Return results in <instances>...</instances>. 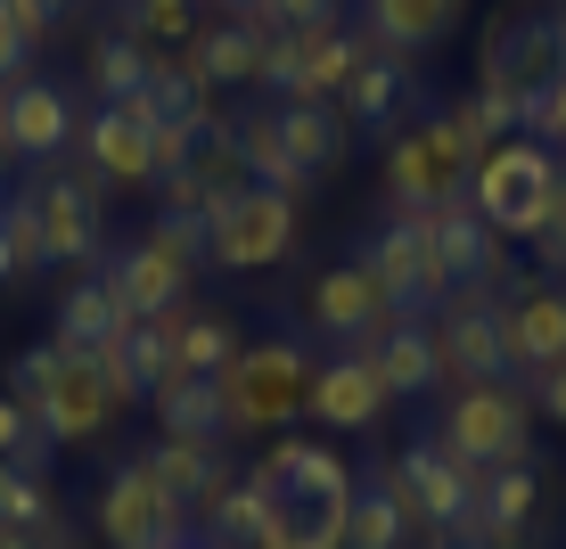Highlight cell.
Wrapping results in <instances>:
<instances>
[{"label": "cell", "instance_id": "1", "mask_svg": "<svg viewBox=\"0 0 566 549\" xmlns=\"http://www.w3.org/2000/svg\"><path fill=\"white\" fill-rule=\"evenodd\" d=\"M255 476L271 484V517L255 549H345V517H354V467L337 460L328 443L280 435L263 451Z\"/></svg>", "mask_w": 566, "mask_h": 549}, {"label": "cell", "instance_id": "2", "mask_svg": "<svg viewBox=\"0 0 566 549\" xmlns=\"http://www.w3.org/2000/svg\"><path fill=\"white\" fill-rule=\"evenodd\" d=\"M312 352L296 337H263L239 345V361L222 369V402H230V435H296V410L312 402Z\"/></svg>", "mask_w": 566, "mask_h": 549}, {"label": "cell", "instance_id": "3", "mask_svg": "<svg viewBox=\"0 0 566 549\" xmlns=\"http://www.w3.org/2000/svg\"><path fill=\"white\" fill-rule=\"evenodd\" d=\"M551 181H558V148L542 140H501L493 156H476V172H468V205L484 213V230H493L501 246H534L542 213H551Z\"/></svg>", "mask_w": 566, "mask_h": 549}, {"label": "cell", "instance_id": "4", "mask_svg": "<svg viewBox=\"0 0 566 549\" xmlns=\"http://www.w3.org/2000/svg\"><path fill=\"white\" fill-rule=\"evenodd\" d=\"M436 443L452 451L460 467H476V476L517 467L525 451H534V394H517V386H452Z\"/></svg>", "mask_w": 566, "mask_h": 549}, {"label": "cell", "instance_id": "5", "mask_svg": "<svg viewBox=\"0 0 566 549\" xmlns=\"http://www.w3.org/2000/svg\"><path fill=\"white\" fill-rule=\"evenodd\" d=\"M551 9L558 0H510L493 9L476 42V91H501V99H542L558 83V33H551Z\"/></svg>", "mask_w": 566, "mask_h": 549}, {"label": "cell", "instance_id": "6", "mask_svg": "<svg viewBox=\"0 0 566 549\" xmlns=\"http://www.w3.org/2000/svg\"><path fill=\"white\" fill-rule=\"evenodd\" d=\"M378 50L369 33H354L337 17V25H304V33H280V42L263 50V74L255 83L271 91V107H304V99H345V83H354V66Z\"/></svg>", "mask_w": 566, "mask_h": 549}, {"label": "cell", "instance_id": "7", "mask_svg": "<svg viewBox=\"0 0 566 549\" xmlns=\"http://www.w3.org/2000/svg\"><path fill=\"white\" fill-rule=\"evenodd\" d=\"M468 172H476V156L460 148V131L443 115H419V124H402L386 140V198H395V213H436V205L468 198Z\"/></svg>", "mask_w": 566, "mask_h": 549}, {"label": "cell", "instance_id": "8", "mask_svg": "<svg viewBox=\"0 0 566 549\" xmlns=\"http://www.w3.org/2000/svg\"><path fill=\"white\" fill-rule=\"evenodd\" d=\"M386 476H395V493H402V508H411V525H427V534L436 541H452L468 517H476V493H484V476L476 467H460L452 451H443L436 435H411L395 451V467H386Z\"/></svg>", "mask_w": 566, "mask_h": 549}, {"label": "cell", "instance_id": "9", "mask_svg": "<svg viewBox=\"0 0 566 549\" xmlns=\"http://www.w3.org/2000/svg\"><path fill=\"white\" fill-rule=\"evenodd\" d=\"M206 230H213L206 239L213 271H271V263L296 254V198H280V189H239Z\"/></svg>", "mask_w": 566, "mask_h": 549}, {"label": "cell", "instance_id": "10", "mask_svg": "<svg viewBox=\"0 0 566 549\" xmlns=\"http://www.w3.org/2000/svg\"><path fill=\"white\" fill-rule=\"evenodd\" d=\"M436 352H443V386H510V337H501V304L484 287H460L452 304L436 312Z\"/></svg>", "mask_w": 566, "mask_h": 549}, {"label": "cell", "instance_id": "11", "mask_svg": "<svg viewBox=\"0 0 566 549\" xmlns=\"http://www.w3.org/2000/svg\"><path fill=\"white\" fill-rule=\"evenodd\" d=\"M99 541L107 549H181V541H198V525L181 517V508H172L165 493H156V476L140 460H124L107 476V493H99Z\"/></svg>", "mask_w": 566, "mask_h": 549}, {"label": "cell", "instance_id": "12", "mask_svg": "<svg viewBox=\"0 0 566 549\" xmlns=\"http://www.w3.org/2000/svg\"><path fill=\"white\" fill-rule=\"evenodd\" d=\"M304 312H312V328H321V337H337L345 352H369L386 328L402 320L395 296L378 287V271H369V263H328L321 279H312V304H304Z\"/></svg>", "mask_w": 566, "mask_h": 549}, {"label": "cell", "instance_id": "13", "mask_svg": "<svg viewBox=\"0 0 566 549\" xmlns=\"http://www.w3.org/2000/svg\"><path fill=\"white\" fill-rule=\"evenodd\" d=\"M361 263L378 271V287L395 296V312H443L452 304V279L436 271V246H427V213H386Z\"/></svg>", "mask_w": 566, "mask_h": 549}, {"label": "cell", "instance_id": "14", "mask_svg": "<svg viewBox=\"0 0 566 549\" xmlns=\"http://www.w3.org/2000/svg\"><path fill=\"white\" fill-rule=\"evenodd\" d=\"M74 140H83V115H74L66 83L25 74V83L0 91V148H9L17 165H50V156H66Z\"/></svg>", "mask_w": 566, "mask_h": 549}, {"label": "cell", "instance_id": "15", "mask_svg": "<svg viewBox=\"0 0 566 549\" xmlns=\"http://www.w3.org/2000/svg\"><path fill=\"white\" fill-rule=\"evenodd\" d=\"M33 213H42L50 263L91 271L107 254V213H99V181H91V172H50V181H33Z\"/></svg>", "mask_w": 566, "mask_h": 549}, {"label": "cell", "instance_id": "16", "mask_svg": "<svg viewBox=\"0 0 566 549\" xmlns=\"http://www.w3.org/2000/svg\"><path fill=\"white\" fill-rule=\"evenodd\" d=\"M140 467L156 476V493L181 508L189 525H206L213 508H222V493L239 484L230 451H213V443H165V435H156V451H140Z\"/></svg>", "mask_w": 566, "mask_h": 549}, {"label": "cell", "instance_id": "17", "mask_svg": "<svg viewBox=\"0 0 566 549\" xmlns=\"http://www.w3.org/2000/svg\"><path fill=\"white\" fill-rule=\"evenodd\" d=\"M386 378H378V361L369 352H337V361H321L312 369V419L328 426V435H369V426L386 419Z\"/></svg>", "mask_w": 566, "mask_h": 549}, {"label": "cell", "instance_id": "18", "mask_svg": "<svg viewBox=\"0 0 566 549\" xmlns=\"http://www.w3.org/2000/svg\"><path fill=\"white\" fill-rule=\"evenodd\" d=\"M132 328H140V320H132V304H124V287H115V279H107V263H91V271H83V279H74V287H66V296H57V328H50V337H57V345H66V352H74V361H91V352H107V345H124V337H132Z\"/></svg>", "mask_w": 566, "mask_h": 549}, {"label": "cell", "instance_id": "19", "mask_svg": "<svg viewBox=\"0 0 566 549\" xmlns=\"http://www.w3.org/2000/svg\"><path fill=\"white\" fill-rule=\"evenodd\" d=\"M83 165H91V181H107V189H156V131L140 124L132 107H91V124H83Z\"/></svg>", "mask_w": 566, "mask_h": 549}, {"label": "cell", "instance_id": "20", "mask_svg": "<svg viewBox=\"0 0 566 549\" xmlns=\"http://www.w3.org/2000/svg\"><path fill=\"white\" fill-rule=\"evenodd\" d=\"M411 91H419V66L411 57H395V50H369L361 66H354V83H345V124L369 131V140H395L402 131V115H411Z\"/></svg>", "mask_w": 566, "mask_h": 549}, {"label": "cell", "instance_id": "21", "mask_svg": "<svg viewBox=\"0 0 566 549\" xmlns=\"http://www.w3.org/2000/svg\"><path fill=\"white\" fill-rule=\"evenodd\" d=\"M501 337H510V369L517 378H542V369L566 361V287L534 279L525 296L501 304Z\"/></svg>", "mask_w": 566, "mask_h": 549}, {"label": "cell", "instance_id": "22", "mask_svg": "<svg viewBox=\"0 0 566 549\" xmlns=\"http://www.w3.org/2000/svg\"><path fill=\"white\" fill-rule=\"evenodd\" d=\"M427 246H436V271L452 279V296H460V287H484V279L501 271V254H510L493 230H484V213L468 205V198H452V205L427 213Z\"/></svg>", "mask_w": 566, "mask_h": 549}, {"label": "cell", "instance_id": "23", "mask_svg": "<svg viewBox=\"0 0 566 549\" xmlns=\"http://www.w3.org/2000/svg\"><path fill=\"white\" fill-rule=\"evenodd\" d=\"M33 419H42L50 451H83V443H99V435H107L115 402H107V386H99V369H91V361H66Z\"/></svg>", "mask_w": 566, "mask_h": 549}, {"label": "cell", "instance_id": "24", "mask_svg": "<svg viewBox=\"0 0 566 549\" xmlns=\"http://www.w3.org/2000/svg\"><path fill=\"white\" fill-rule=\"evenodd\" d=\"M148 410H156V435H165V443H213V451H230L222 378H165L148 394Z\"/></svg>", "mask_w": 566, "mask_h": 549}, {"label": "cell", "instance_id": "25", "mask_svg": "<svg viewBox=\"0 0 566 549\" xmlns=\"http://www.w3.org/2000/svg\"><path fill=\"white\" fill-rule=\"evenodd\" d=\"M369 361H378V378H386V394H395V402L443 394V352H436V328H427L419 312H402V320L369 345Z\"/></svg>", "mask_w": 566, "mask_h": 549}, {"label": "cell", "instance_id": "26", "mask_svg": "<svg viewBox=\"0 0 566 549\" xmlns=\"http://www.w3.org/2000/svg\"><path fill=\"white\" fill-rule=\"evenodd\" d=\"M263 33L247 25V17H206L198 25V42H189L181 57H189V74H198L206 91H239V83H255L263 74Z\"/></svg>", "mask_w": 566, "mask_h": 549}, {"label": "cell", "instance_id": "27", "mask_svg": "<svg viewBox=\"0 0 566 549\" xmlns=\"http://www.w3.org/2000/svg\"><path fill=\"white\" fill-rule=\"evenodd\" d=\"M107 263V279L124 287V304H132V320H156V312H172V304H189V279H198V271L189 263H172L165 246H124V254H99Z\"/></svg>", "mask_w": 566, "mask_h": 549}, {"label": "cell", "instance_id": "28", "mask_svg": "<svg viewBox=\"0 0 566 549\" xmlns=\"http://www.w3.org/2000/svg\"><path fill=\"white\" fill-rule=\"evenodd\" d=\"M460 9L468 0H361V33L378 50H395V57L419 66V50H436L443 33L460 25Z\"/></svg>", "mask_w": 566, "mask_h": 549}, {"label": "cell", "instance_id": "29", "mask_svg": "<svg viewBox=\"0 0 566 549\" xmlns=\"http://www.w3.org/2000/svg\"><path fill=\"white\" fill-rule=\"evenodd\" d=\"M230 140H239V165H247V181L255 189H280V198H304V172H296V156H287V131H280V107H239L230 115Z\"/></svg>", "mask_w": 566, "mask_h": 549}, {"label": "cell", "instance_id": "30", "mask_svg": "<svg viewBox=\"0 0 566 549\" xmlns=\"http://www.w3.org/2000/svg\"><path fill=\"white\" fill-rule=\"evenodd\" d=\"M280 131H287V156H296L304 181H321V172H337L345 156H354V124H345V107H337V99L280 107Z\"/></svg>", "mask_w": 566, "mask_h": 549}, {"label": "cell", "instance_id": "31", "mask_svg": "<svg viewBox=\"0 0 566 549\" xmlns=\"http://www.w3.org/2000/svg\"><path fill=\"white\" fill-rule=\"evenodd\" d=\"M534 508H542V467H534V460L493 467V476H484V493H476V517H468L460 534H525V525H534Z\"/></svg>", "mask_w": 566, "mask_h": 549}, {"label": "cell", "instance_id": "32", "mask_svg": "<svg viewBox=\"0 0 566 549\" xmlns=\"http://www.w3.org/2000/svg\"><path fill=\"white\" fill-rule=\"evenodd\" d=\"M148 66H156V50H140L124 25H107L99 42H91V57H83V74H91V107H124V99H140V91H148Z\"/></svg>", "mask_w": 566, "mask_h": 549}, {"label": "cell", "instance_id": "33", "mask_svg": "<svg viewBox=\"0 0 566 549\" xmlns=\"http://www.w3.org/2000/svg\"><path fill=\"white\" fill-rule=\"evenodd\" d=\"M181 172L198 181V198H206V222H213V213H222L230 198H239V189H255V181H247V165H239V140H230V115L198 131V148H189V165H181Z\"/></svg>", "mask_w": 566, "mask_h": 549}, {"label": "cell", "instance_id": "34", "mask_svg": "<svg viewBox=\"0 0 566 549\" xmlns=\"http://www.w3.org/2000/svg\"><path fill=\"white\" fill-rule=\"evenodd\" d=\"M345 549H411V508H402L395 476H369L345 517Z\"/></svg>", "mask_w": 566, "mask_h": 549}, {"label": "cell", "instance_id": "35", "mask_svg": "<svg viewBox=\"0 0 566 549\" xmlns=\"http://www.w3.org/2000/svg\"><path fill=\"white\" fill-rule=\"evenodd\" d=\"M115 25H124L140 50H189L198 25H206V9L198 0H115Z\"/></svg>", "mask_w": 566, "mask_h": 549}, {"label": "cell", "instance_id": "36", "mask_svg": "<svg viewBox=\"0 0 566 549\" xmlns=\"http://www.w3.org/2000/svg\"><path fill=\"white\" fill-rule=\"evenodd\" d=\"M263 517H271V484H263V476H239V484L222 493V508L198 525V541H206V549H255V541H263Z\"/></svg>", "mask_w": 566, "mask_h": 549}, {"label": "cell", "instance_id": "37", "mask_svg": "<svg viewBox=\"0 0 566 549\" xmlns=\"http://www.w3.org/2000/svg\"><path fill=\"white\" fill-rule=\"evenodd\" d=\"M230 361H239V320L189 304V320H181V378H222Z\"/></svg>", "mask_w": 566, "mask_h": 549}, {"label": "cell", "instance_id": "38", "mask_svg": "<svg viewBox=\"0 0 566 549\" xmlns=\"http://www.w3.org/2000/svg\"><path fill=\"white\" fill-rule=\"evenodd\" d=\"M443 124L460 131L468 156H493L501 140H517V99H501V91H468V99L443 107Z\"/></svg>", "mask_w": 566, "mask_h": 549}, {"label": "cell", "instance_id": "39", "mask_svg": "<svg viewBox=\"0 0 566 549\" xmlns=\"http://www.w3.org/2000/svg\"><path fill=\"white\" fill-rule=\"evenodd\" d=\"M50 484H42V467H9V460H0V534H42V525H50Z\"/></svg>", "mask_w": 566, "mask_h": 549}, {"label": "cell", "instance_id": "40", "mask_svg": "<svg viewBox=\"0 0 566 549\" xmlns=\"http://www.w3.org/2000/svg\"><path fill=\"white\" fill-rule=\"evenodd\" d=\"M66 361H74V352L57 345V337H42V345H25V352H17V361H9V402L42 410V394L57 386V369H66Z\"/></svg>", "mask_w": 566, "mask_h": 549}, {"label": "cell", "instance_id": "41", "mask_svg": "<svg viewBox=\"0 0 566 549\" xmlns=\"http://www.w3.org/2000/svg\"><path fill=\"white\" fill-rule=\"evenodd\" d=\"M0 239H9V254H17V271H42L50 263V246H42V213H33V189L25 198H0Z\"/></svg>", "mask_w": 566, "mask_h": 549}, {"label": "cell", "instance_id": "42", "mask_svg": "<svg viewBox=\"0 0 566 549\" xmlns=\"http://www.w3.org/2000/svg\"><path fill=\"white\" fill-rule=\"evenodd\" d=\"M345 17V0H263L247 25L263 33V42H280V33H304V25H337Z\"/></svg>", "mask_w": 566, "mask_h": 549}, {"label": "cell", "instance_id": "43", "mask_svg": "<svg viewBox=\"0 0 566 549\" xmlns=\"http://www.w3.org/2000/svg\"><path fill=\"white\" fill-rule=\"evenodd\" d=\"M0 460H9V467H42V460H50L42 419H33L25 402H9V394H0Z\"/></svg>", "mask_w": 566, "mask_h": 549}, {"label": "cell", "instance_id": "44", "mask_svg": "<svg viewBox=\"0 0 566 549\" xmlns=\"http://www.w3.org/2000/svg\"><path fill=\"white\" fill-rule=\"evenodd\" d=\"M140 239H148V246H165L172 263L206 271V239H213V230H206V213H156V222L140 230Z\"/></svg>", "mask_w": 566, "mask_h": 549}, {"label": "cell", "instance_id": "45", "mask_svg": "<svg viewBox=\"0 0 566 549\" xmlns=\"http://www.w3.org/2000/svg\"><path fill=\"white\" fill-rule=\"evenodd\" d=\"M534 254L542 271H566V148H558V181H551V213H542V230H534Z\"/></svg>", "mask_w": 566, "mask_h": 549}, {"label": "cell", "instance_id": "46", "mask_svg": "<svg viewBox=\"0 0 566 549\" xmlns=\"http://www.w3.org/2000/svg\"><path fill=\"white\" fill-rule=\"evenodd\" d=\"M517 131H525V140H542V148H566V74L542 91V99L517 107Z\"/></svg>", "mask_w": 566, "mask_h": 549}, {"label": "cell", "instance_id": "47", "mask_svg": "<svg viewBox=\"0 0 566 549\" xmlns=\"http://www.w3.org/2000/svg\"><path fill=\"white\" fill-rule=\"evenodd\" d=\"M91 369H99V386H107V402H115V410H132V402H148V386H140V369H132V345H107V352H91Z\"/></svg>", "mask_w": 566, "mask_h": 549}, {"label": "cell", "instance_id": "48", "mask_svg": "<svg viewBox=\"0 0 566 549\" xmlns=\"http://www.w3.org/2000/svg\"><path fill=\"white\" fill-rule=\"evenodd\" d=\"M25 57H33V42H25V25L9 17V0H0V91L25 83Z\"/></svg>", "mask_w": 566, "mask_h": 549}, {"label": "cell", "instance_id": "49", "mask_svg": "<svg viewBox=\"0 0 566 549\" xmlns=\"http://www.w3.org/2000/svg\"><path fill=\"white\" fill-rule=\"evenodd\" d=\"M534 410H542L551 426H566V361H558V369H542V378H534Z\"/></svg>", "mask_w": 566, "mask_h": 549}, {"label": "cell", "instance_id": "50", "mask_svg": "<svg viewBox=\"0 0 566 549\" xmlns=\"http://www.w3.org/2000/svg\"><path fill=\"white\" fill-rule=\"evenodd\" d=\"M9 17L25 25V42H42V33L57 25V17H50V0H9Z\"/></svg>", "mask_w": 566, "mask_h": 549}, {"label": "cell", "instance_id": "51", "mask_svg": "<svg viewBox=\"0 0 566 549\" xmlns=\"http://www.w3.org/2000/svg\"><path fill=\"white\" fill-rule=\"evenodd\" d=\"M74 541H83V534H74V517H66V508H50V525L33 534V549H74Z\"/></svg>", "mask_w": 566, "mask_h": 549}, {"label": "cell", "instance_id": "52", "mask_svg": "<svg viewBox=\"0 0 566 549\" xmlns=\"http://www.w3.org/2000/svg\"><path fill=\"white\" fill-rule=\"evenodd\" d=\"M452 549H534L525 534H452Z\"/></svg>", "mask_w": 566, "mask_h": 549}, {"label": "cell", "instance_id": "53", "mask_svg": "<svg viewBox=\"0 0 566 549\" xmlns=\"http://www.w3.org/2000/svg\"><path fill=\"white\" fill-rule=\"evenodd\" d=\"M198 9H213V17H255L263 0H198Z\"/></svg>", "mask_w": 566, "mask_h": 549}, {"label": "cell", "instance_id": "54", "mask_svg": "<svg viewBox=\"0 0 566 549\" xmlns=\"http://www.w3.org/2000/svg\"><path fill=\"white\" fill-rule=\"evenodd\" d=\"M9 181H17V156H9V148H0V198H17V189H9Z\"/></svg>", "mask_w": 566, "mask_h": 549}, {"label": "cell", "instance_id": "55", "mask_svg": "<svg viewBox=\"0 0 566 549\" xmlns=\"http://www.w3.org/2000/svg\"><path fill=\"white\" fill-rule=\"evenodd\" d=\"M551 33H558V74H566V9H551Z\"/></svg>", "mask_w": 566, "mask_h": 549}, {"label": "cell", "instance_id": "56", "mask_svg": "<svg viewBox=\"0 0 566 549\" xmlns=\"http://www.w3.org/2000/svg\"><path fill=\"white\" fill-rule=\"evenodd\" d=\"M17 279V254H9V239H0V287H9Z\"/></svg>", "mask_w": 566, "mask_h": 549}, {"label": "cell", "instance_id": "57", "mask_svg": "<svg viewBox=\"0 0 566 549\" xmlns=\"http://www.w3.org/2000/svg\"><path fill=\"white\" fill-rule=\"evenodd\" d=\"M0 549H33V541H25V534H0Z\"/></svg>", "mask_w": 566, "mask_h": 549}, {"label": "cell", "instance_id": "58", "mask_svg": "<svg viewBox=\"0 0 566 549\" xmlns=\"http://www.w3.org/2000/svg\"><path fill=\"white\" fill-rule=\"evenodd\" d=\"M66 9H83V0H50V17H66Z\"/></svg>", "mask_w": 566, "mask_h": 549}, {"label": "cell", "instance_id": "59", "mask_svg": "<svg viewBox=\"0 0 566 549\" xmlns=\"http://www.w3.org/2000/svg\"><path fill=\"white\" fill-rule=\"evenodd\" d=\"M181 549H206V541H181Z\"/></svg>", "mask_w": 566, "mask_h": 549}]
</instances>
